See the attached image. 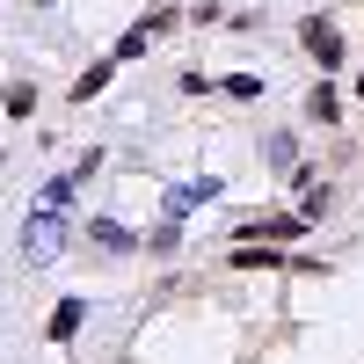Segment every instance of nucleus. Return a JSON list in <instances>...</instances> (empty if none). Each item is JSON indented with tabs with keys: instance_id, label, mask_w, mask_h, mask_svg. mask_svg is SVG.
I'll return each instance as SVG.
<instances>
[{
	"instance_id": "1",
	"label": "nucleus",
	"mask_w": 364,
	"mask_h": 364,
	"mask_svg": "<svg viewBox=\"0 0 364 364\" xmlns=\"http://www.w3.org/2000/svg\"><path fill=\"white\" fill-rule=\"evenodd\" d=\"M299 37H306V51L321 58V66H343V29H336V22H321V15H314Z\"/></svg>"
},
{
	"instance_id": "5",
	"label": "nucleus",
	"mask_w": 364,
	"mask_h": 364,
	"mask_svg": "<svg viewBox=\"0 0 364 364\" xmlns=\"http://www.w3.org/2000/svg\"><path fill=\"white\" fill-rule=\"evenodd\" d=\"M73 328H80V299H66V306H58V314H51V336H58V343H66V336H73Z\"/></svg>"
},
{
	"instance_id": "7",
	"label": "nucleus",
	"mask_w": 364,
	"mask_h": 364,
	"mask_svg": "<svg viewBox=\"0 0 364 364\" xmlns=\"http://www.w3.org/2000/svg\"><path fill=\"white\" fill-rule=\"evenodd\" d=\"M357 95H364V73H357Z\"/></svg>"
},
{
	"instance_id": "6",
	"label": "nucleus",
	"mask_w": 364,
	"mask_h": 364,
	"mask_svg": "<svg viewBox=\"0 0 364 364\" xmlns=\"http://www.w3.org/2000/svg\"><path fill=\"white\" fill-rule=\"evenodd\" d=\"M102 80H109V66H87V73L73 80V102H87V95H95V87H102Z\"/></svg>"
},
{
	"instance_id": "2",
	"label": "nucleus",
	"mask_w": 364,
	"mask_h": 364,
	"mask_svg": "<svg viewBox=\"0 0 364 364\" xmlns=\"http://www.w3.org/2000/svg\"><path fill=\"white\" fill-rule=\"evenodd\" d=\"M29 255H58V219H51V211L29 226Z\"/></svg>"
},
{
	"instance_id": "3",
	"label": "nucleus",
	"mask_w": 364,
	"mask_h": 364,
	"mask_svg": "<svg viewBox=\"0 0 364 364\" xmlns=\"http://www.w3.org/2000/svg\"><path fill=\"white\" fill-rule=\"evenodd\" d=\"M306 109L321 117V124H336V109H343V102H336V87H328V80H321V87H314V95H306Z\"/></svg>"
},
{
	"instance_id": "4",
	"label": "nucleus",
	"mask_w": 364,
	"mask_h": 364,
	"mask_svg": "<svg viewBox=\"0 0 364 364\" xmlns=\"http://www.w3.org/2000/svg\"><path fill=\"white\" fill-rule=\"evenodd\" d=\"M248 233H269V240H291V233H306V219H255Z\"/></svg>"
}]
</instances>
